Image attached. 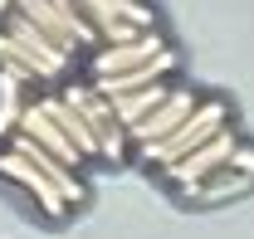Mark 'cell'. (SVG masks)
Wrapping results in <instances>:
<instances>
[{"label":"cell","mask_w":254,"mask_h":239,"mask_svg":"<svg viewBox=\"0 0 254 239\" xmlns=\"http://www.w3.org/2000/svg\"><path fill=\"white\" fill-rule=\"evenodd\" d=\"M220 132H230V103H220V98H205L195 113H190L166 142H157V147H142V161L147 166H161V171H171V166H181L190 151H200L205 142H215Z\"/></svg>","instance_id":"obj_1"},{"label":"cell","mask_w":254,"mask_h":239,"mask_svg":"<svg viewBox=\"0 0 254 239\" xmlns=\"http://www.w3.org/2000/svg\"><path fill=\"white\" fill-rule=\"evenodd\" d=\"M235 151H240V137H235V132H220L215 142H205L200 151H190L186 161H181V166H171L166 176H171V185H176L186 200H195V190L215 176V171H225V166L235 161Z\"/></svg>","instance_id":"obj_2"},{"label":"cell","mask_w":254,"mask_h":239,"mask_svg":"<svg viewBox=\"0 0 254 239\" xmlns=\"http://www.w3.org/2000/svg\"><path fill=\"white\" fill-rule=\"evenodd\" d=\"M78 113H83V122L93 127V137H98V147H103V161H123V151H127V127L118 122V108L103 98L98 88H68L64 93Z\"/></svg>","instance_id":"obj_3"},{"label":"cell","mask_w":254,"mask_h":239,"mask_svg":"<svg viewBox=\"0 0 254 239\" xmlns=\"http://www.w3.org/2000/svg\"><path fill=\"white\" fill-rule=\"evenodd\" d=\"M171 44L161 39V30L142 34V39H132V44H113V49H93V78H118V73H132V68H147L152 59H161Z\"/></svg>","instance_id":"obj_4"},{"label":"cell","mask_w":254,"mask_h":239,"mask_svg":"<svg viewBox=\"0 0 254 239\" xmlns=\"http://www.w3.org/2000/svg\"><path fill=\"white\" fill-rule=\"evenodd\" d=\"M195 108H200L195 88H181V83H176V93H171V98H166V103H161V108H157L147 122H137L127 137L137 142V151H142V147H157V142H166V137H171V132H176V127H181V122H186Z\"/></svg>","instance_id":"obj_5"},{"label":"cell","mask_w":254,"mask_h":239,"mask_svg":"<svg viewBox=\"0 0 254 239\" xmlns=\"http://www.w3.org/2000/svg\"><path fill=\"white\" fill-rule=\"evenodd\" d=\"M0 176L15 180V185H20V190H25L44 215H64V210H68V200H64L59 185H54L49 176H39L30 161H25V156H15V151H0Z\"/></svg>","instance_id":"obj_6"},{"label":"cell","mask_w":254,"mask_h":239,"mask_svg":"<svg viewBox=\"0 0 254 239\" xmlns=\"http://www.w3.org/2000/svg\"><path fill=\"white\" fill-rule=\"evenodd\" d=\"M10 151H15V156H25V161H30V166L39 171V176H49V180H54V185L64 190V200H68V205H78V200H83V180L73 176V171L64 166V161L54 156V151H44L39 142H34V137L15 132V137H10Z\"/></svg>","instance_id":"obj_7"},{"label":"cell","mask_w":254,"mask_h":239,"mask_svg":"<svg viewBox=\"0 0 254 239\" xmlns=\"http://www.w3.org/2000/svg\"><path fill=\"white\" fill-rule=\"evenodd\" d=\"M176 73V49H166L161 59H152L147 68H132V73H118V78H93V88L108 98V103H118V98H132V93L142 88H157Z\"/></svg>","instance_id":"obj_8"},{"label":"cell","mask_w":254,"mask_h":239,"mask_svg":"<svg viewBox=\"0 0 254 239\" xmlns=\"http://www.w3.org/2000/svg\"><path fill=\"white\" fill-rule=\"evenodd\" d=\"M0 25H5V34H10V39H20V44L30 49L34 59H39V68H44V78H54V73H59L64 63H68V54H64V49H59V44H54V39H49L44 30H39L34 20H25L20 10H10V15L0 20Z\"/></svg>","instance_id":"obj_9"},{"label":"cell","mask_w":254,"mask_h":239,"mask_svg":"<svg viewBox=\"0 0 254 239\" xmlns=\"http://www.w3.org/2000/svg\"><path fill=\"white\" fill-rule=\"evenodd\" d=\"M20 132H25V137H34V142H39L44 151H54V156H59L68 171H73V166L83 161V151H78L73 142H68V137H64V127L49 118V113H44L39 103H30V108H25V118H20Z\"/></svg>","instance_id":"obj_10"},{"label":"cell","mask_w":254,"mask_h":239,"mask_svg":"<svg viewBox=\"0 0 254 239\" xmlns=\"http://www.w3.org/2000/svg\"><path fill=\"white\" fill-rule=\"evenodd\" d=\"M39 108H44V113L64 127V137L83 151V161H88V156H103V147H98V137H93V127L83 122V113H78V108H73L64 93H59V98H39Z\"/></svg>","instance_id":"obj_11"},{"label":"cell","mask_w":254,"mask_h":239,"mask_svg":"<svg viewBox=\"0 0 254 239\" xmlns=\"http://www.w3.org/2000/svg\"><path fill=\"white\" fill-rule=\"evenodd\" d=\"M171 93H176V83L166 78V83H157V88H142V93H132V98H118V103H113V108H118V122H123L127 132H132L137 122H147V118H152V113H157V108L166 103V98H171Z\"/></svg>","instance_id":"obj_12"},{"label":"cell","mask_w":254,"mask_h":239,"mask_svg":"<svg viewBox=\"0 0 254 239\" xmlns=\"http://www.w3.org/2000/svg\"><path fill=\"white\" fill-rule=\"evenodd\" d=\"M25 78H15V73H0V142H10L15 132H20V118H25Z\"/></svg>","instance_id":"obj_13"},{"label":"cell","mask_w":254,"mask_h":239,"mask_svg":"<svg viewBox=\"0 0 254 239\" xmlns=\"http://www.w3.org/2000/svg\"><path fill=\"white\" fill-rule=\"evenodd\" d=\"M0 73H15V78H25V83H39V78H44L39 59H34L20 39H10L5 30H0Z\"/></svg>","instance_id":"obj_14"},{"label":"cell","mask_w":254,"mask_h":239,"mask_svg":"<svg viewBox=\"0 0 254 239\" xmlns=\"http://www.w3.org/2000/svg\"><path fill=\"white\" fill-rule=\"evenodd\" d=\"M245 185H250V180L240 176L235 166H225V171H215V176L195 190V200H220V195H230V190H245Z\"/></svg>","instance_id":"obj_15"},{"label":"cell","mask_w":254,"mask_h":239,"mask_svg":"<svg viewBox=\"0 0 254 239\" xmlns=\"http://www.w3.org/2000/svg\"><path fill=\"white\" fill-rule=\"evenodd\" d=\"M230 166H235L245 180H254V147H250V142H240V151H235V161H230Z\"/></svg>","instance_id":"obj_16"},{"label":"cell","mask_w":254,"mask_h":239,"mask_svg":"<svg viewBox=\"0 0 254 239\" xmlns=\"http://www.w3.org/2000/svg\"><path fill=\"white\" fill-rule=\"evenodd\" d=\"M10 10H15V0H0V20H5V15H10Z\"/></svg>","instance_id":"obj_17"}]
</instances>
